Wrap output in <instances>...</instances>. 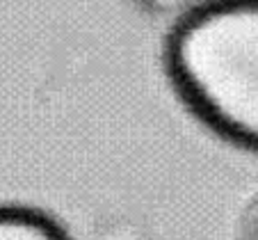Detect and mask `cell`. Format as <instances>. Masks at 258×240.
Wrapping results in <instances>:
<instances>
[{
    "label": "cell",
    "mask_w": 258,
    "mask_h": 240,
    "mask_svg": "<svg viewBox=\"0 0 258 240\" xmlns=\"http://www.w3.org/2000/svg\"><path fill=\"white\" fill-rule=\"evenodd\" d=\"M0 240H67L57 222L44 213L19 206H0Z\"/></svg>",
    "instance_id": "obj_2"
},
{
    "label": "cell",
    "mask_w": 258,
    "mask_h": 240,
    "mask_svg": "<svg viewBox=\"0 0 258 240\" xmlns=\"http://www.w3.org/2000/svg\"><path fill=\"white\" fill-rule=\"evenodd\" d=\"M183 101L219 135L258 149V3L192 10L167 39Z\"/></svg>",
    "instance_id": "obj_1"
},
{
    "label": "cell",
    "mask_w": 258,
    "mask_h": 240,
    "mask_svg": "<svg viewBox=\"0 0 258 240\" xmlns=\"http://www.w3.org/2000/svg\"><path fill=\"white\" fill-rule=\"evenodd\" d=\"M238 240H258V201L253 204L251 211L247 213V217H244Z\"/></svg>",
    "instance_id": "obj_3"
}]
</instances>
